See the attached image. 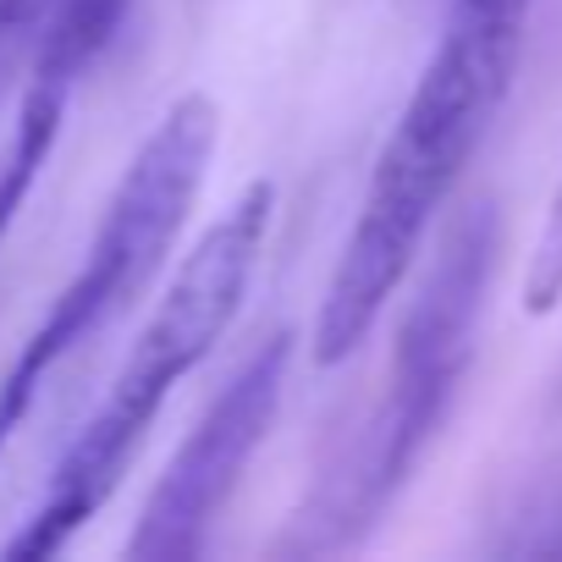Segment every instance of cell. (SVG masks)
<instances>
[{"instance_id": "cell-6", "label": "cell", "mask_w": 562, "mask_h": 562, "mask_svg": "<svg viewBox=\"0 0 562 562\" xmlns=\"http://www.w3.org/2000/svg\"><path fill=\"white\" fill-rule=\"evenodd\" d=\"M67 100L72 89L67 83H50V78H29L23 89V105H18V133H12V149L7 160H0V243H7V232L18 226L56 138H61V122H67Z\"/></svg>"}, {"instance_id": "cell-8", "label": "cell", "mask_w": 562, "mask_h": 562, "mask_svg": "<svg viewBox=\"0 0 562 562\" xmlns=\"http://www.w3.org/2000/svg\"><path fill=\"white\" fill-rule=\"evenodd\" d=\"M524 304H529V315H551L562 304V182H557V193L546 204V221H540V237L529 248Z\"/></svg>"}, {"instance_id": "cell-5", "label": "cell", "mask_w": 562, "mask_h": 562, "mask_svg": "<svg viewBox=\"0 0 562 562\" xmlns=\"http://www.w3.org/2000/svg\"><path fill=\"white\" fill-rule=\"evenodd\" d=\"M288 370H293V331H270L215 392V403L199 414L166 474L155 480L138 529L127 535L133 562H188L204 551L221 507L232 502L248 458L265 447L281 397H288Z\"/></svg>"}, {"instance_id": "cell-4", "label": "cell", "mask_w": 562, "mask_h": 562, "mask_svg": "<svg viewBox=\"0 0 562 562\" xmlns=\"http://www.w3.org/2000/svg\"><path fill=\"white\" fill-rule=\"evenodd\" d=\"M215 144H221V111L210 94L171 100V111L149 127V138L138 144V155L127 160V171L116 177L105 199V215L83 248V265L72 270V281L56 293L45 321L29 331V342L0 375V458H7L12 436L29 425L50 375L78 348H89L160 276V265L171 259L199 204Z\"/></svg>"}, {"instance_id": "cell-7", "label": "cell", "mask_w": 562, "mask_h": 562, "mask_svg": "<svg viewBox=\"0 0 562 562\" xmlns=\"http://www.w3.org/2000/svg\"><path fill=\"white\" fill-rule=\"evenodd\" d=\"M61 7L67 0H0V94L12 89L23 67H34V50Z\"/></svg>"}, {"instance_id": "cell-2", "label": "cell", "mask_w": 562, "mask_h": 562, "mask_svg": "<svg viewBox=\"0 0 562 562\" xmlns=\"http://www.w3.org/2000/svg\"><path fill=\"white\" fill-rule=\"evenodd\" d=\"M270 215H276V188L270 182H248L204 226V237L182 254L171 288L160 293L155 315L144 321V331H138L133 353L122 359L116 381L105 386V397L94 403V414L72 436V447L61 452L40 507L7 540L12 562L56 557L116 496V485H122L133 452L144 447L149 425L160 419L166 397L232 331V321H237V310L248 299V281L259 270L265 237H270Z\"/></svg>"}, {"instance_id": "cell-1", "label": "cell", "mask_w": 562, "mask_h": 562, "mask_svg": "<svg viewBox=\"0 0 562 562\" xmlns=\"http://www.w3.org/2000/svg\"><path fill=\"white\" fill-rule=\"evenodd\" d=\"M524 29L529 0H452V18L370 166L359 215L331 265L310 337L315 364H348L392 310L397 288L425 254L436 215L469 171V155L513 89Z\"/></svg>"}, {"instance_id": "cell-3", "label": "cell", "mask_w": 562, "mask_h": 562, "mask_svg": "<svg viewBox=\"0 0 562 562\" xmlns=\"http://www.w3.org/2000/svg\"><path fill=\"white\" fill-rule=\"evenodd\" d=\"M496 265L502 215L491 199H480L447 226L436 259L425 265L397 326L381 403L364 419L353 469L342 480H321L315 502L299 513V551H342L386 518V507L397 502V491L408 485V474L419 469V458L452 414V397L480 342V315Z\"/></svg>"}]
</instances>
